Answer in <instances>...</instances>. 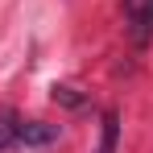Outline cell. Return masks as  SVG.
Returning a JSON list of instances; mask_svg holds the SVG:
<instances>
[{
	"instance_id": "obj_5",
	"label": "cell",
	"mask_w": 153,
	"mask_h": 153,
	"mask_svg": "<svg viewBox=\"0 0 153 153\" xmlns=\"http://www.w3.org/2000/svg\"><path fill=\"white\" fill-rule=\"evenodd\" d=\"M54 103H66V108H83V95H75V87H54Z\"/></svg>"
},
{
	"instance_id": "obj_4",
	"label": "cell",
	"mask_w": 153,
	"mask_h": 153,
	"mask_svg": "<svg viewBox=\"0 0 153 153\" xmlns=\"http://www.w3.org/2000/svg\"><path fill=\"white\" fill-rule=\"evenodd\" d=\"M116 137H120V116L108 112L103 116V141H100V153H116Z\"/></svg>"
},
{
	"instance_id": "obj_2",
	"label": "cell",
	"mask_w": 153,
	"mask_h": 153,
	"mask_svg": "<svg viewBox=\"0 0 153 153\" xmlns=\"http://www.w3.org/2000/svg\"><path fill=\"white\" fill-rule=\"evenodd\" d=\"M124 17L132 21L137 37H145L153 29V0H124Z\"/></svg>"
},
{
	"instance_id": "obj_3",
	"label": "cell",
	"mask_w": 153,
	"mask_h": 153,
	"mask_svg": "<svg viewBox=\"0 0 153 153\" xmlns=\"http://www.w3.org/2000/svg\"><path fill=\"white\" fill-rule=\"evenodd\" d=\"M17 149V116L13 112H0V153Z\"/></svg>"
},
{
	"instance_id": "obj_1",
	"label": "cell",
	"mask_w": 153,
	"mask_h": 153,
	"mask_svg": "<svg viewBox=\"0 0 153 153\" xmlns=\"http://www.w3.org/2000/svg\"><path fill=\"white\" fill-rule=\"evenodd\" d=\"M54 141H58V124H46V120H17V145L42 149V145H54Z\"/></svg>"
}]
</instances>
